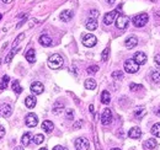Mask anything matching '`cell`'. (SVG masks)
Masks as SVG:
<instances>
[{
  "mask_svg": "<svg viewBox=\"0 0 160 150\" xmlns=\"http://www.w3.org/2000/svg\"><path fill=\"white\" fill-rule=\"evenodd\" d=\"M31 138H32V134H31L30 132L25 133V134L22 135V138H21V143H22V145H23V146H27V145L31 143Z\"/></svg>",
  "mask_w": 160,
  "mask_h": 150,
  "instance_id": "cell-24",
  "label": "cell"
},
{
  "mask_svg": "<svg viewBox=\"0 0 160 150\" xmlns=\"http://www.w3.org/2000/svg\"><path fill=\"white\" fill-rule=\"evenodd\" d=\"M81 124H83V121H78V122H76V123H75L73 127L76 129V128H80V127H81Z\"/></svg>",
  "mask_w": 160,
  "mask_h": 150,
  "instance_id": "cell-42",
  "label": "cell"
},
{
  "mask_svg": "<svg viewBox=\"0 0 160 150\" xmlns=\"http://www.w3.org/2000/svg\"><path fill=\"white\" fill-rule=\"evenodd\" d=\"M149 21V15L147 12H142V14H138L136 16H133L132 19V22L136 27H143L147 25V22Z\"/></svg>",
  "mask_w": 160,
  "mask_h": 150,
  "instance_id": "cell-2",
  "label": "cell"
},
{
  "mask_svg": "<svg viewBox=\"0 0 160 150\" xmlns=\"http://www.w3.org/2000/svg\"><path fill=\"white\" fill-rule=\"evenodd\" d=\"M110 101H111V95L108 91L105 90V91H102V94H101V102L107 105V103H110Z\"/></svg>",
  "mask_w": 160,
  "mask_h": 150,
  "instance_id": "cell-25",
  "label": "cell"
},
{
  "mask_svg": "<svg viewBox=\"0 0 160 150\" xmlns=\"http://www.w3.org/2000/svg\"><path fill=\"white\" fill-rule=\"evenodd\" d=\"M96 42H98V40H96V37H95L94 35H91V33H86V35L83 37V44H84L85 47L91 48V47H94V46L96 44Z\"/></svg>",
  "mask_w": 160,
  "mask_h": 150,
  "instance_id": "cell-8",
  "label": "cell"
},
{
  "mask_svg": "<svg viewBox=\"0 0 160 150\" xmlns=\"http://www.w3.org/2000/svg\"><path fill=\"white\" fill-rule=\"evenodd\" d=\"M38 42H40V44L43 46V47H49V46H52V38H51L49 36H47V35H42V36L40 37Z\"/></svg>",
  "mask_w": 160,
  "mask_h": 150,
  "instance_id": "cell-16",
  "label": "cell"
},
{
  "mask_svg": "<svg viewBox=\"0 0 160 150\" xmlns=\"http://www.w3.org/2000/svg\"><path fill=\"white\" fill-rule=\"evenodd\" d=\"M8 84H9V76H8V75H4L3 79H2V82H0V89L5 90V89L8 87Z\"/></svg>",
  "mask_w": 160,
  "mask_h": 150,
  "instance_id": "cell-28",
  "label": "cell"
},
{
  "mask_svg": "<svg viewBox=\"0 0 160 150\" xmlns=\"http://www.w3.org/2000/svg\"><path fill=\"white\" fill-rule=\"evenodd\" d=\"M151 80L156 84L160 82V72H153L151 73Z\"/></svg>",
  "mask_w": 160,
  "mask_h": 150,
  "instance_id": "cell-32",
  "label": "cell"
},
{
  "mask_svg": "<svg viewBox=\"0 0 160 150\" xmlns=\"http://www.w3.org/2000/svg\"><path fill=\"white\" fill-rule=\"evenodd\" d=\"M130 89L132 90V91H136V90L143 89V86H142V85H137V84H131V85H130Z\"/></svg>",
  "mask_w": 160,
  "mask_h": 150,
  "instance_id": "cell-39",
  "label": "cell"
},
{
  "mask_svg": "<svg viewBox=\"0 0 160 150\" xmlns=\"http://www.w3.org/2000/svg\"><path fill=\"white\" fill-rule=\"evenodd\" d=\"M53 150H66V149H64L62 145H55V146L53 148Z\"/></svg>",
  "mask_w": 160,
  "mask_h": 150,
  "instance_id": "cell-43",
  "label": "cell"
},
{
  "mask_svg": "<svg viewBox=\"0 0 160 150\" xmlns=\"http://www.w3.org/2000/svg\"><path fill=\"white\" fill-rule=\"evenodd\" d=\"M30 89H31V92L34 94V95H41L44 91V86H43V84L41 81L32 82L31 86H30Z\"/></svg>",
  "mask_w": 160,
  "mask_h": 150,
  "instance_id": "cell-5",
  "label": "cell"
},
{
  "mask_svg": "<svg viewBox=\"0 0 160 150\" xmlns=\"http://www.w3.org/2000/svg\"><path fill=\"white\" fill-rule=\"evenodd\" d=\"M2 17H3V15H2V14H0V19H2Z\"/></svg>",
  "mask_w": 160,
  "mask_h": 150,
  "instance_id": "cell-51",
  "label": "cell"
},
{
  "mask_svg": "<svg viewBox=\"0 0 160 150\" xmlns=\"http://www.w3.org/2000/svg\"><path fill=\"white\" fill-rule=\"evenodd\" d=\"M139 70V65L133 61V59H128L124 62V72L130 73V74H134Z\"/></svg>",
  "mask_w": 160,
  "mask_h": 150,
  "instance_id": "cell-3",
  "label": "cell"
},
{
  "mask_svg": "<svg viewBox=\"0 0 160 150\" xmlns=\"http://www.w3.org/2000/svg\"><path fill=\"white\" fill-rule=\"evenodd\" d=\"M17 51H19V48H17V49H12V51H11V52H10V53L8 54V57L5 58V63H10V62H11V59H12V57L15 55V53H16Z\"/></svg>",
  "mask_w": 160,
  "mask_h": 150,
  "instance_id": "cell-33",
  "label": "cell"
},
{
  "mask_svg": "<svg viewBox=\"0 0 160 150\" xmlns=\"http://www.w3.org/2000/svg\"><path fill=\"white\" fill-rule=\"evenodd\" d=\"M15 150H23V146H16Z\"/></svg>",
  "mask_w": 160,
  "mask_h": 150,
  "instance_id": "cell-47",
  "label": "cell"
},
{
  "mask_svg": "<svg viewBox=\"0 0 160 150\" xmlns=\"http://www.w3.org/2000/svg\"><path fill=\"white\" fill-rule=\"evenodd\" d=\"M66 117H67V119L72 121V119L74 118V111H73V110H67V112H66Z\"/></svg>",
  "mask_w": 160,
  "mask_h": 150,
  "instance_id": "cell-38",
  "label": "cell"
},
{
  "mask_svg": "<svg viewBox=\"0 0 160 150\" xmlns=\"http://www.w3.org/2000/svg\"><path fill=\"white\" fill-rule=\"evenodd\" d=\"M89 148H90V143L86 138L80 137L75 140V149L76 150H89Z\"/></svg>",
  "mask_w": 160,
  "mask_h": 150,
  "instance_id": "cell-4",
  "label": "cell"
},
{
  "mask_svg": "<svg viewBox=\"0 0 160 150\" xmlns=\"http://www.w3.org/2000/svg\"><path fill=\"white\" fill-rule=\"evenodd\" d=\"M155 113H156V116H159L160 117V106L156 108V111H155Z\"/></svg>",
  "mask_w": 160,
  "mask_h": 150,
  "instance_id": "cell-44",
  "label": "cell"
},
{
  "mask_svg": "<svg viewBox=\"0 0 160 150\" xmlns=\"http://www.w3.org/2000/svg\"><path fill=\"white\" fill-rule=\"evenodd\" d=\"M84 85H85V87H86L87 90H94V89H96V81H95L94 79H86L85 82H84Z\"/></svg>",
  "mask_w": 160,
  "mask_h": 150,
  "instance_id": "cell-26",
  "label": "cell"
},
{
  "mask_svg": "<svg viewBox=\"0 0 160 150\" xmlns=\"http://www.w3.org/2000/svg\"><path fill=\"white\" fill-rule=\"evenodd\" d=\"M144 113H145L144 107H138V108L134 111V116H136L137 118H142V117L144 116Z\"/></svg>",
  "mask_w": 160,
  "mask_h": 150,
  "instance_id": "cell-31",
  "label": "cell"
},
{
  "mask_svg": "<svg viewBox=\"0 0 160 150\" xmlns=\"http://www.w3.org/2000/svg\"><path fill=\"white\" fill-rule=\"evenodd\" d=\"M25 57H26V59H27L28 63H35V62H36V53H35V49H32V48L28 49V51L26 52Z\"/></svg>",
  "mask_w": 160,
  "mask_h": 150,
  "instance_id": "cell-17",
  "label": "cell"
},
{
  "mask_svg": "<svg viewBox=\"0 0 160 150\" xmlns=\"http://www.w3.org/2000/svg\"><path fill=\"white\" fill-rule=\"evenodd\" d=\"M112 121V112L110 108H105L101 113V123L104 126H108Z\"/></svg>",
  "mask_w": 160,
  "mask_h": 150,
  "instance_id": "cell-7",
  "label": "cell"
},
{
  "mask_svg": "<svg viewBox=\"0 0 160 150\" xmlns=\"http://www.w3.org/2000/svg\"><path fill=\"white\" fill-rule=\"evenodd\" d=\"M98 70H99V67H98V65H90V67L86 69V73L91 75V74H95Z\"/></svg>",
  "mask_w": 160,
  "mask_h": 150,
  "instance_id": "cell-34",
  "label": "cell"
},
{
  "mask_svg": "<svg viewBox=\"0 0 160 150\" xmlns=\"http://www.w3.org/2000/svg\"><path fill=\"white\" fill-rule=\"evenodd\" d=\"M156 146H158V141H156L154 138H150V139H148V140L144 143V148H145L147 150H154Z\"/></svg>",
  "mask_w": 160,
  "mask_h": 150,
  "instance_id": "cell-18",
  "label": "cell"
},
{
  "mask_svg": "<svg viewBox=\"0 0 160 150\" xmlns=\"http://www.w3.org/2000/svg\"><path fill=\"white\" fill-rule=\"evenodd\" d=\"M123 72H121V70H116V72H113L112 73V78L115 79V80H122L123 79Z\"/></svg>",
  "mask_w": 160,
  "mask_h": 150,
  "instance_id": "cell-30",
  "label": "cell"
},
{
  "mask_svg": "<svg viewBox=\"0 0 160 150\" xmlns=\"http://www.w3.org/2000/svg\"><path fill=\"white\" fill-rule=\"evenodd\" d=\"M63 58L60 54H52L48 58V67L51 69H59L63 65Z\"/></svg>",
  "mask_w": 160,
  "mask_h": 150,
  "instance_id": "cell-1",
  "label": "cell"
},
{
  "mask_svg": "<svg viewBox=\"0 0 160 150\" xmlns=\"http://www.w3.org/2000/svg\"><path fill=\"white\" fill-rule=\"evenodd\" d=\"M111 150H121V149H118V148H113V149H111Z\"/></svg>",
  "mask_w": 160,
  "mask_h": 150,
  "instance_id": "cell-48",
  "label": "cell"
},
{
  "mask_svg": "<svg viewBox=\"0 0 160 150\" xmlns=\"http://www.w3.org/2000/svg\"><path fill=\"white\" fill-rule=\"evenodd\" d=\"M32 140H34V143H35V144H37V145H38V144H42V143H43L44 137H43V134H36Z\"/></svg>",
  "mask_w": 160,
  "mask_h": 150,
  "instance_id": "cell-29",
  "label": "cell"
},
{
  "mask_svg": "<svg viewBox=\"0 0 160 150\" xmlns=\"http://www.w3.org/2000/svg\"><path fill=\"white\" fill-rule=\"evenodd\" d=\"M23 37H25V35H23V33H20V35H19V36L15 38V41H14V43H12V49H15V47H16V46L20 43V41H21Z\"/></svg>",
  "mask_w": 160,
  "mask_h": 150,
  "instance_id": "cell-35",
  "label": "cell"
},
{
  "mask_svg": "<svg viewBox=\"0 0 160 150\" xmlns=\"http://www.w3.org/2000/svg\"><path fill=\"white\" fill-rule=\"evenodd\" d=\"M133 61H134L138 65H143V64L147 63L148 58H147V55H145L144 52H137V53H134V55H133Z\"/></svg>",
  "mask_w": 160,
  "mask_h": 150,
  "instance_id": "cell-11",
  "label": "cell"
},
{
  "mask_svg": "<svg viewBox=\"0 0 160 150\" xmlns=\"http://www.w3.org/2000/svg\"><path fill=\"white\" fill-rule=\"evenodd\" d=\"M98 17H99V11L98 10H90L89 19H96V20H98Z\"/></svg>",
  "mask_w": 160,
  "mask_h": 150,
  "instance_id": "cell-37",
  "label": "cell"
},
{
  "mask_svg": "<svg viewBox=\"0 0 160 150\" xmlns=\"http://www.w3.org/2000/svg\"><path fill=\"white\" fill-rule=\"evenodd\" d=\"M89 108H90V112H91V113H94V106H92V105H90V107H89Z\"/></svg>",
  "mask_w": 160,
  "mask_h": 150,
  "instance_id": "cell-46",
  "label": "cell"
},
{
  "mask_svg": "<svg viewBox=\"0 0 160 150\" xmlns=\"http://www.w3.org/2000/svg\"><path fill=\"white\" fill-rule=\"evenodd\" d=\"M3 2H4V3H9V2H10V0H3Z\"/></svg>",
  "mask_w": 160,
  "mask_h": 150,
  "instance_id": "cell-49",
  "label": "cell"
},
{
  "mask_svg": "<svg viewBox=\"0 0 160 150\" xmlns=\"http://www.w3.org/2000/svg\"><path fill=\"white\" fill-rule=\"evenodd\" d=\"M73 11H70V10H64V11H62L60 12V15H59V17H60V20L62 21H64V22H68V21H70L72 19H73Z\"/></svg>",
  "mask_w": 160,
  "mask_h": 150,
  "instance_id": "cell-13",
  "label": "cell"
},
{
  "mask_svg": "<svg viewBox=\"0 0 160 150\" xmlns=\"http://www.w3.org/2000/svg\"><path fill=\"white\" fill-rule=\"evenodd\" d=\"M86 28L89 31H94V30L98 28V20L96 19H89L86 22Z\"/></svg>",
  "mask_w": 160,
  "mask_h": 150,
  "instance_id": "cell-20",
  "label": "cell"
},
{
  "mask_svg": "<svg viewBox=\"0 0 160 150\" xmlns=\"http://www.w3.org/2000/svg\"><path fill=\"white\" fill-rule=\"evenodd\" d=\"M106 3H107V4H110V5H112V4L115 3V0H106Z\"/></svg>",
  "mask_w": 160,
  "mask_h": 150,
  "instance_id": "cell-45",
  "label": "cell"
},
{
  "mask_svg": "<svg viewBox=\"0 0 160 150\" xmlns=\"http://www.w3.org/2000/svg\"><path fill=\"white\" fill-rule=\"evenodd\" d=\"M128 135H130V138H132V139H138L142 135V131L138 127H133L130 129V132H128Z\"/></svg>",
  "mask_w": 160,
  "mask_h": 150,
  "instance_id": "cell-15",
  "label": "cell"
},
{
  "mask_svg": "<svg viewBox=\"0 0 160 150\" xmlns=\"http://www.w3.org/2000/svg\"><path fill=\"white\" fill-rule=\"evenodd\" d=\"M42 129H43L44 132H47V133H51V132L54 129V124H53L51 121H44V122L42 123Z\"/></svg>",
  "mask_w": 160,
  "mask_h": 150,
  "instance_id": "cell-22",
  "label": "cell"
},
{
  "mask_svg": "<svg viewBox=\"0 0 160 150\" xmlns=\"http://www.w3.org/2000/svg\"><path fill=\"white\" fill-rule=\"evenodd\" d=\"M25 123H26L27 127L34 128V127H36L37 123H38V118H37V116H36L35 113H28V114L26 116V118H25Z\"/></svg>",
  "mask_w": 160,
  "mask_h": 150,
  "instance_id": "cell-6",
  "label": "cell"
},
{
  "mask_svg": "<svg viewBox=\"0 0 160 150\" xmlns=\"http://www.w3.org/2000/svg\"><path fill=\"white\" fill-rule=\"evenodd\" d=\"M0 111H2L3 117H10L11 113H12V108L9 103H3L2 106H0Z\"/></svg>",
  "mask_w": 160,
  "mask_h": 150,
  "instance_id": "cell-12",
  "label": "cell"
},
{
  "mask_svg": "<svg viewBox=\"0 0 160 150\" xmlns=\"http://www.w3.org/2000/svg\"><path fill=\"white\" fill-rule=\"evenodd\" d=\"M118 16V10H112L110 12H107L105 16H104V23L105 25H111L112 22H115V20L117 19Z\"/></svg>",
  "mask_w": 160,
  "mask_h": 150,
  "instance_id": "cell-10",
  "label": "cell"
},
{
  "mask_svg": "<svg viewBox=\"0 0 160 150\" xmlns=\"http://www.w3.org/2000/svg\"><path fill=\"white\" fill-rule=\"evenodd\" d=\"M108 54H110V48L104 49V52H102V54H101V59H102V62H106V61H107Z\"/></svg>",
  "mask_w": 160,
  "mask_h": 150,
  "instance_id": "cell-36",
  "label": "cell"
},
{
  "mask_svg": "<svg viewBox=\"0 0 160 150\" xmlns=\"http://www.w3.org/2000/svg\"><path fill=\"white\" fill-rule=\"evenodd\" d=\"M154 61H155V63H156L158 65H160V54H156V55L154 57Z\"/></svg>",
  "mask_w": 160,
  "mask_h": 150,
  "instance_id": "cell-41",
  "label": "cell"
},
{
  "mask_svg": "<svg viewBox=\"0 0 160 150\" xmlns=\"http://www.w3.org/2000/svg\"><path fill=\"white\" fill-rule=\"evenodd\" d=\"M63 110H64V103H63L62 101H57V102L54 103V106H53V112H54L55 114H59Z\"/></svg>",
  "mask_w": 160,
  "mask_h": 150,
  "instance_id": "cell-23",
  "label": "cell"
},
{
  "mask_svg": "<svg viewBox=\"0 0 160 150\" xmlns=\"http://www.w3.org/2000/svg\"><path fill=\"white\" fill-rule=\"evenodd\" d=\"M40 150H47V148H41Z\"/></svg>",
  "mask_w": 160,
  "mask_h": 150,
  "instance_id": "cell-50",
  "label": "cell"
},
{
  "mask_svg": "<svg viewBox=\"0 0 160 150\" xmlns=\"http://www.w3.org/2000/svg\"><path fill=\"white\" fill-rule=\"evenodd\" d=\"M128 22H130V19L124 15H118L116 19V27L119 30H124L128 26Z\"/></svg>",
  "mask_w": 160,
  "mask_h": 150,
  "instance_id": "cell-9",
  "label": "cell"
},
{
  "mask_svg": "<svg viewBox=\"0 0 160 150\" xmlns=\"http://www.w3.org/2000/svg\"><path fill=\"white\" fill-rule=\"evenodd\" d=\"M4 135H5V128L3 126H0V139H2Z\"/></svg>",
  "mask_w": 160,
  "mask_h": 150,
  "instance_id": "cell-40",
  "label": "cell"
},
{
  "mask_svg": "<svg viewBox=\"0 0 160 150\" xmlns=\"http://www.w3.org/2000/svg\"><path fill=\"white\" fill-rule=\"evenodd\" d=\"M11 89H12V91H14L15 94H17V95L21 94V91H22V87H21L19 80H14V81H12V84H11Z\"/></svg>",
  "mask_w": 160,
  "mask_h": 150,
  "instance_id": "cell-21",
  "label": "cell"
},
{
  "mask_svg": "<svg viewBox=\"0 0 160 150\" xmlns=\"http://www.w3.org/2000/svg\"><path fill=\"white\" fill-rule=\"evenodd\" d=\"M151 134L156 138H160V123H155L151 127Z\"/></svg>",
  "mask_w": 160,
  "mask_h": 150,
  "instance_id": "cell-27",
  "label": "cell"
},
{
  "mask_svg": "<svg viewBox=\"0 0 160 150\" xmlns=\"http://www.w3.org/2000/svg\"><path fill=\"white\" fill-rule=\"evenodd\" d=\"M126 47L128 48V49H132V48H134L137 44H138V40H137V37H134V36H131V37H128L127 40H126Z\"/></svg>",
  "mask_w": 160,
  "mask_h": 150,
  "instance_id": "cell-14",
  "label": "cell"
},
{
  "mask_svg": "<svg viewBox=\"0 0 160 150\" xmlns=\"http://www.w3.org/2000/svg\"><path fill=\"white\" fill-rule=\"evenodd\" d=\"M36 103H37V100L35 96H27L25 100V105L27 108H34L36 106Z\"/></svg>",
  "mask_w": 160,
  "mask_h": 150,
  "instance_id": "cell-19",
  "label": "cell"
}]
</instances>
